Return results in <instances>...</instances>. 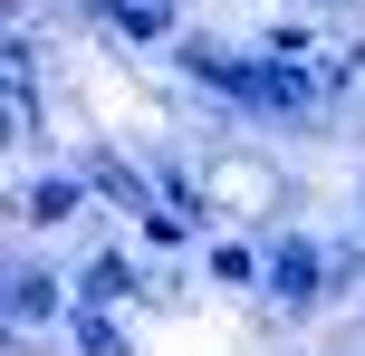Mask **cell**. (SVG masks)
I'll return each mask as SVG.
<instances>
[{
    "label": "cell",
    "mask_w": 365,
    "mask_h": 356,
    "mask_svg": "<svg viewBox=\"0 0 365 356\" xmlns=\"http://www.w3.org/2000/svg\"><path fill=\"white\" fill-rule=\"evenodd\" d=\"M308 299H317V250L289 241V250H279V308H308Z\"/></svg>",
    "instance_id": "2"
},
{
    "label": "cell",
    "mask_w": 365,
    "mask_h": 356,
    "mask_svg": "<svg viewBox=\"0 0 365 356\" xmlns=\"http://www.w3.org/2000/svg\"><path fill=\"white\" fill-rule=\"evenodd\" d=\"M10 318H19V327H38V318H58V289L38 280V270H19V280H10Z\"/></svg>",
    "instance_id": "3"
},
{
    "label": "cell",
    "mask_w": 365,
    "mask_h": 356,
    "mask_svg": "<svg viewBox=\"0 0 365 356\" xmlns=\"http://www.w3.org/2000/svg\"><path fill=\"white\" fill-rule=\"evenodd\" d=\"M192 68L202 77H221V87H231V96H250V106H308V77H298V68H279V58H259V68H250V58H221V49H192Z\"/></svg>",
    "instance_id": "1"
}]
</instances>
